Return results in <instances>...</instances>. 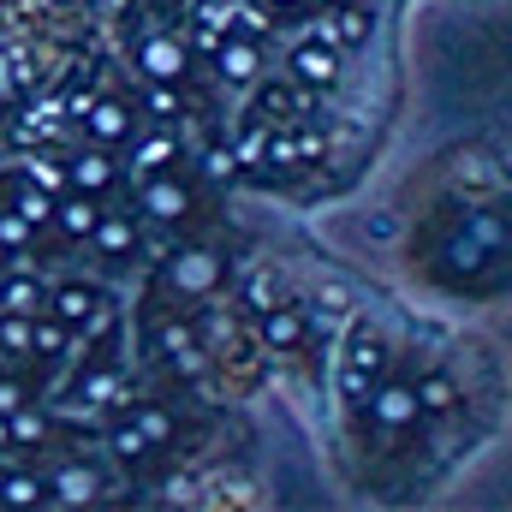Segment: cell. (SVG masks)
I'll return each instance as SVG.
<instances>
[{
	"label": "cell",
	"mask_w": 512,
	"mask_h": 512,
	"mask_svg": "<svg viewBox=\"0 0 512 512\" xmlns=\"http://www.w3.org/2000/svg\"><path fill=\"white\" fill-rule=\"evenodd\" d=\"M6 429H12V441H24V447H30V441H42V429H48V423H42L36 411H24V405H18V411L6 417Z\"/></svg>",
	"instance_id": "4316f807"
},
{
	"label": "cell",
	"mask_w": 512,
	"mask_h": 512,
	"mask_svg": "<svg viewBox=\"0 0 512 512\" xmlns=\"http://www.w3.org/2000/svg\"><path fill=\"white\" fill-rule=\"evenodd\" d=\"M137 72H143L149 84H173V78L185 72V48L167 42V36H143V42H137Z\"/></svg>",
	"instance_id": "5b68a950"
},
{
	"label": "cell",
	"mask_w": 512,
	"mask_h": 512,
	"mask_svg": "<svg viewBox=\"0 0 512 512\" xmlns=\"http://www.w3.org/2000/svg\"><path fill=\"white\" fill-rule=\"evenodd\" d=\"M173 161H179L173 131H149V137H137V173H167Z\"/></svg>",
	"instance_id": "4fadbf2b"
},
{
	"label": "cell",
	"mask_w": 512,
	"mask_h": 512,
	"mask_svg": "<svg viewBox=\"0 0 512 512\" xmlns=\"http://www.w3.org/2000/svg\"><path fill=\"white\" fill-rule=\"evenodd\" d=\"M215 66H221L227 84H251L256 72H262V48H256L251 36H227V42H215Z\"/></svg>",
	"instance_id": "9c48e42d"
},
{
	"label": "cell",
	"mask_w": 512,
	"mask_h": 512,
	"mask_svg": "<svg viewBox=\"0 0 512 512\" xmlns=\"http://www.w3.org/2000/svg\"><path fill=\"white\" fill-rule=\"evenodd\" d=\"M143 108H149L155 120H173V114H179V96H173L167 84H149V96H143Z\"/></svg>",
	"instance_id": "d6a6232c"
},
{
	"label": "cell",
	"mask_w": 512,
	"mask_h": 512,
	"mask_svg": "<svg viewBox=\"0 0 512 512\" xmlns=\"http://www.w3.org/2000/svg\"><path fill=\"white\" fill-rule=\"evenodd\" d=\"M96 245H102V256H131L137 251V227L126 215H102L96 221Z\"/></svg>",
	"instance_id": "9a60e30c"
},
{
	"label": "cell",
	"mask_w": 512,
	"mask_h": 512,
	"mask_svg": "<svg viewBox=\"0 0 512 512\" xmlns=\"http://www.w3.org/2000/svg\"><path fill=\"white\" fill-rule=\"evenodd\" d=\"M18 215H24L30 227H48V221H54V197H48L42 185H30V191L18 197Z\"/></svg>",
	"instance_id": "603a6c76"
},
{
	"label": "cell",
	"mask_w": 512,
	"mask_h": 512,
	"mask_svg": "<svg viewBox=\"0 0 512 512\" xmlns=\"http://www.w3.org/2000/svg\"><path fill=\"white\" fill-rule=\"evenodd\" d=\"M364 411H370V423H376L382 435H399V429L417 423V393H411L405 382H376Z\"/></svg>",
	"instance_id": "7a4b0ae2"
},
{
	"label": "cell",
	"mask_w": 512,
	"mask_h": 512,
	"mask_svg": "<svg viewBox=\"0 0 512 512\" xmlns=\"http://www.w3.org/2000/svg\"><path fill=\"white\" fill-rule=\"evenodd\" d=\"M0 501L6 507H48V483L30 477V471H6L0 477Z\"/></svg>",
	"instance_id": "5bb4252c"
},
{
	"label": "cell",
	"mask_w": 512,
	"mask_h": 512,
	"mask_svg": "<svg viewBox=\"0 0 512 512\" xmlns=\"http://www.w3.org/2000/svg\"><path fill=\"white\" fill-rule=\"evenodd\" d=\"M334 6H340V0H334ZM334 36H340V42H364V36H370V12H364V6H340Z\"/></svg>",
	"instance_id": "7402d4cb"
},
{
	"label": "cell",
	"mask_w": 512,
	"mask_h": 512,
	"mask_svg": "<svg viewBox=\"0 0 512 512\" xmlns=\"http://www.w3.org/2000/svg\"><path fill=\"white\" fill-rule=\"evenodd\" d=\"M268 6H298V0H268Z\"/></svg>",
	"instance_id": "ab89813d"
},
{
	"label": "cell",
	"mask_w": 512,
	"mask_h": 512,
	"mask_svg": "<svg viewBox=\"0 0 512 512\" xmlns=\"http://www.w3.org/2000/svg\"><path fill=\"white\" fill-rule=\"evenodd\" d=\"M54 316L60 322H90L96 316V286H60L54 292Z\"/></svg>",
	"instance_id": "e0dca14e"
},
{
	"label": "cell",
	"mask_w": 512,
	"mask_h": 512,
	"mask_svg": "<svg viewBox=\"0 0 512 512\" xmlns=\"http://www.w3.org/2000/svg\"><path fill=\"white\" fill-rule=\"evenodd\" d=\"M262 161H268V167H298V149H292V137H286V131H268V149H262Z\"/></svg>",
	"instance_id": "4dcf8cb0"
},
{
	"label": "cell",
	"mask_w": 512,
	"mask_h": 512,
	"mask_svg": "<svg viewBox=\"0 0 512 512\" xmlns=\"http://www.w3.org/2000/svg\"><path fill=\"white\" fill-rule=\"evenodd\" d=\"M102 495V477L90 471V465H60L54 477H48V501H60V507H84V501H96Z\"/></svg>",
	"instance_id": "ba28073f"
},
{
	"label": "cell",
	"mask_w": 512,
	"mask_h": 512,
	"mask_svg": "<svg viewBox=\"0 0 512 512\" xmlns=\"http://www.w3.org/2000/svg\"><path fill=\"white\" fill-rule=\"evenodd\" d=\"M245 304H251V310H274V304H280V274H274V268H262V274L245 280Z\"/></svg>",
	"instance_id": "ffe728a7"
},
{
	"label": "cell",
	"mask_w": 512,
	"mask_h": 512,
	"mask_svg": "<svg viewBox=\"0 0 512 512\" xmlns=\"http://www.w3.org/2000/svg\"><path fill=\"white\" fill-rule=\"evenodd\" d=\"M292 149H298V161H322V149H328V143H322V131H298V137H292Z\"/></svg>",
	"instance_id": "8d00e7d4"
},
{
	"label": "cell",
	"mask_w": 512,
	"mask_h": 512,
	"mask_svg": "<svg viewBox=\"0 0 512 512\" xmlns=\"http://www.w3.org/2000/svg\"><path fill=\"white\" fill-rule=\"evenodd\" d=\"M203 173H209L215 185H227V179L239 173V161H233V149H209V155H203Z\"/></svg>",
	"instance_id": "836d02e7"
},
{
	"label": "cell",
	"mask_w": 512,
	"mask_h": 512,
	"mask_svg": "<svg viewBox=\"0 0 512 512\" xmlns=\"http://www.w3.org/2000/svg\"><path fill=\"white\" fill-rule=\"evenodd\" d=\"M292 84L334 90V84H340V54H334L328 42H304V48H292Z\"/></svg>",
	"instance_id": "277c9868"
},
{
	"label": "cell",
	"mask_w": 512,
	"mask_h": 512,
	"mask_svg": "<svg viewBox=\"0 0 512 512\" xmlns=\"http://www.w3.org/2000/svg\"><path fill=\"white\" fill-rule=\"evenodd\" d=\"M382 364H387L382 334H358V340L346 346V370H358V376H382Z\"/></svg>",
	"instance_id": "2e32d148"
},
{
	"label": "cell",
	"mask_w": 512,
	"mask_h": 512,
	"mask_svg": "<svg viewBox=\"0 0 512 512\" xmlns=\"http://www.w3.org/2000/svg\"><path fill=\"white\" fill-rule=\"evenodd\" d=\"M0 346H6L12 358H24V352H30V322L6 310V322H0Z\"/></svg>",
	"instance_id": "484cf974"
},
{
	"label": "cell",
	"mask_w": 512,
	"mask_h": 512,
	"mask_svg": "<svg viewBox=\"0 0 512 512\" xmlns=\"http://www.w3.org/2000/svg\"><path fill=\"white\" fill-rule=\"evenodd\" d=\"M227 18H233V24H239V30H245V36H262V30H268V24H274V18H268V6H251V0H245V6H233V12H227Z\"/></svg>",
	"instance_id": "f546056e"
},
{
	"label": "cell",
	"mask_w": 512,
	"mask_h": 512,
	"mask_svg": "<svg viewBox=\"0 0 512 512\" xmlns=\"http://www.w3.org/2000/svg\"><path fill=\"white\" fill-rule=\"evenodd\" d=\"M84 120H90V137H96V143H126V137H131L126 102H90V108H84Z\"/></svg>",
	"instance_id": "7c38bea8"
},
{
	"label": "cell",
	"mask_w": 512,
	"mask_h": 512,
	"mask_svg": "<svg viewBox=\"0 0 512 512\" xmlns=\"http://www.w3.org/2000/svg\"><path fill=\"white\" fill-rule=\"evenodd\" d=\"M30 304H36L30 280H0V310H30Z\"/></svg>",
	"instance_id": "1f68e13d"
},
{
	"label": "cell",
	"mask_w": 512,
	"mask_h": 512,
	"mask_svg": "<svg viewBox=\"0 0 512 512\" xmlns=\"http://www.w3.org/2000/svg\"><path fill=\"white\" fill-rule=\"evenodd\" d=\"M18 405H24V387L12 382V376H0V417H12Z\"/></svg>",
	"instance_id": "74e56055"
},
{
	"label": "cell",
	"mask_w": 512,
	"mask_h": 512,
	"mask_svg": "<svg viewBox=\"0 0 512 512\" xmlns=\"http://www.w3.org/2000/svg\"><path fill=\"white\" fill-rule=\"evenodd\" d=\"M137 203H143L149 221H179V215L191 209V185H179V179H167V173H143Z\"/></svg>",
	"instance_id": "3957f363"
},
{
	"label": "cell",
	"mask_w": 512,
	"mask_h": 512,
	"mask_svg": "<svg viewBox=\"0 0 512 512\" xmlns=\"http://www.w3.org/2000/svg\"><path fill=\"white\" fill-rule=\"evenodd\" d=\"M114 393H120V382H114V376H84V399H90V405H108Z\"/></svg>",
	"instance_id": "d590c367"
},
{
	"label": "cell",
	"mask_w": 512,
	"mask_h": 512,
	"mask_svg": "<svg viewBox=\"0 0 512 512\" xmlns=\"http://www.w3.org/2000/svg\"><path fill=\"white\" fill-rule=\"evenodd\" d=\"M30 352H36V358H60V352H66V322H60V316H54V322H36V328H30Z\"/></svg>",
	"instance_id": "d6986e66"
},
{
	"label": "cell",
	"mask_w": 512,
	"mask_h": 512,
	"mask_svg": "<svg viewBox=\"0 0 512 512\" xmlns=\"http://www.w3.org/2000/svg\"><path fill=\"white\" fill-rule=\"evenodd\" d=\"M24 239H30V221L18 209H0V251H18Z\"/></svg>",
	"instance_id": "83f0119b"
},
{
	"label": "cell",
	"mask_w": 512,
	"mask_h": 512,
	"mask_svg": "<svg viewBox=\"0 0 512 512\" xmlns=\"http://www.w3.org/2000/svg\"><path fill=\"white\" fill-rule=\"evenodd\" d=\"M262 316H268V322H262V346H274V352H298V346H304L310 322H304L298 304H274V310H262Z\"/></svg>",
	"instance_id": "52a82bcc"
},
{
	"label": "cell",
	"mask_w": 512,
	"mask_h": 512,
	"mask_svg": "<svg viewBox=\"0 0 512 512\" xmlns=\"http://www.w3.org/2000/svg\"><path fill=\"white\" fill-rule=\"evenodd\" d=\"M30 179H36L48 197H60V185H66V167H54V161H30Z\"/></svg>",
	"instance_id": "e575fe53"
},
{
	"label": "cell",
	"mask_w": 512,
	"mask_h": 512,
	"mask_svg": "<svg viewBox=\"0 0 512 512\" xmlns=\"http://www.w3.org/2000/svg\"><path fill=\"white\" fill-rule=\"evenodd\" d=\"M411 393H417V411H447V405H453V382H447L441 370H435V376H423Z\"/></svg>",
	"instance_id": "44dd1931"
},
{
	"label": "cell",
	"mask_w": 512,
	"mask_h": 512,
	"mask_svg": "<svg viewBox=\"0 0 512 512\" xmlns=\"http://www.w3.org/2000/svg\"><path fill=\"white\" fill-rule=\"evenodd\" d=\"M370 387H376V376L340 370V399H346V411H364V405H370Z\"/></svg>",
	"instance_id": "d4e9b609"
},
{
	"label": "cell",
	"mask_w": 512,
	"mask_h": 512,
	"mask_svg": "<svg viewBox=\"0 0 512 512\" xmlns=\"http://www.w3.org/2000/svg\"><path fill=\"white\" fill-rule=\"evenodd\" d=\"M6 447H12V429H6V417H0V453H6Z\"/></svg>",
	"instance_id": "f35d334b"
},
{
	"label": "cell",
	"mask_w": 512,
	"mask_h": 512,
	"mask_svg": "<svg viewBox=\"0 0 512 512\" xmlns=\"http://www.w3.org/2000/svg\"><path fill=\"white\" fill-rule=\"evenodd\" d=\"M256 114H262V120H274V126H286V120H304V114H310V102H304V90H298L292 78H274V84H262V90H256Z\"/></svg>",
	"instance_id": "8992f818"
},
{
	"label": "cell",
	"mask_w": 512,
	"mask_h": 512,
	"mask_svg": "<svg viewBox=\"0 0 512 512\" xmlns=\"http://www.w3.org/2000/svg\"><path fill=\"white\" fill-rule=\"evenodd\" d=\"M108 441H114V453H120V459H126V465H137V459H143V447H149V441H143V435H137V423H120V429H114V435H108Z\"/></svg>",
	"instance_id": "f1b7e54d"
},
{
	"label": "cell",
	"mask_w": 512,
	"mask_h": 512,
	"mask_svg": "<svg viewBox=\"0 0 512 512\" xmlns=\"http://www.w3.org/2000/svg\"><path fill=\"white\" fill-rule=\"evenodd\" d=\"M131 423H137V435H143V441H167V435H173V417H167L161 405H143Z\"/></svg>",
	"instance_id": "cb8c5ba5"
},
{
	"label": "cell",
	"mask_w": 512,
	"mask_h": 512,
	"mask_svg": "<svg viewBox=\"0 0 512 512\" xmlns=\"http://www.w3.org/2000/svg\"><path fill=\"white\" fill-rule=\"evenodd\" d=\"M221 274H227L221 251H203V245H185V251L173 256V268H167V280H173L179 292H191V298L215 292V286H221Z\"/></svg>",
	"instance_id": "6da1fadb"
},
{
	"label": "cell",
	"mask_w": 512,
	"mask_h": 512,
	"mask_svg": "<svg viewBox=\"0 0 512 512\" xmlns=\"http://www.w3.org/2000/svg\"><path fill=\"white\" fill-rule=\"evenodd\" d=\"M66 179L78 185V191H90V197H102V191H114V179H120V167H114V155H102V149H84L72 167H66Z\"/></svg>",
	"instance_id": "30bf717a"
},
{
	"label": "cell",
	"mask_w": 512,
	"mask_h": 512,
	"mask_svg": "<svg viewBox=\"0 0 512 512\" xmlns=\"http://www.w3.org/2000/svg\"><path fill=\"white\" fill-rule=\"evenodd\" d=\"M54 221H60L72 239H90V233H96V221H102V203H96L90 191H72L66 203L54 197Z\"/></svg>",
	"instance_id": "8fae6325"
},
{
	"label": "cell",
	"mask_w": 512,
	"mask_h": 512,
	"mask_svg": "<svg viewBox=\"0 0 512 512\" xmlns=\"http://www.w3.org/2000/svg\"><path fill=\"white\" fill-rule=\"evenodd\" d=\"M262 149H268V126H245L239 143H233V161H239L245 173H256V167H262Z\"/></svg>",
	"instance_id": "ac0fdd59"
}]
</instances>
